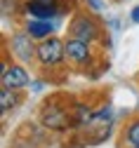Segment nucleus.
<instances>
[{
	"mask_svg": "<svg viewBox=\"0 0 139 148\" xmlns=\"http://www.w3.org/2000/svg\"><path fill=\"white\" fill-rule=\"evenodd\" d=\"M40 120L47 129H54V132H64V129H68L73 122H71V106L64 108L59 106L57 101H47L40 110Z\"/></svg>",
	"mask_w": 139,
	"mask_h": 148,
	"instance_id": "obj_1",
	"label": "nucleus"
},
{
	"mask_svg": "<svg viewBox=\"0 0 139 148\" xmlns=\"http://www.w3.org/2000/svg\"><path fill=\"white\" fill-rule=\"evenodd\" d=\"M64 57H66V42H62L59 38H54V35L45 38L38 45V52H35V59L43 66H59L64 61Z\"/></svg>",
	"mask_w": 139,
	"mask_h": 148,
	"instance_id": "obj_2",
	"label": "nucleus"
},
{
	"mask_svg": "<svg viewBox=\"0 0 139 148\" xmlns=\"http://www.w3.org/2000/svg\"><path fill=\"white\" fill-rule=\"evenodd\" d=\"M66 57L71 64L75 66H90L92 61V54H90V42L80 40V38H71L66 40Z\"/></svg>",
	"mask_w": 139,
	"mask_h": 148,
	"instance_id": "obj_3",
	"label": "nucleus"
},
{
	"mask_svg": "<svg viewBox=\"0 0 139 148\" xmlns=\"http://www.w3.org/2000/svg\"><path fill=\"white\" fill-rule=\"evenodd\" d=\"M10 49H12L17 57L24 61V64H28V61L35 57V52H38V47H33V38H31L26 31L12 35V40H10Z\"/></svg>",
	"mask_w": 139,
	"mask_h": 148,
	"instance_id": "obj_4",
	"label": "nucleus"
},
{
	"mask_svg": "<svg viewBox=\"0 0 139 148\" xmlns=\"http://www.w3.org/2000/svg\"><path fill=\"white\" fill-rule=\"evenodd\" d=\"M26 14L31 19H54L59 14V3L57 0H28Z\"/></svg>",
	"mask_w": 139,
	"mask_h": 148,
	"instance_id": "obj_5",
	"label": "nucleus"
},
{
	"mask_svg": "<svg viewBox=\"0 0 139 148\" xmlns=\"http://www.w3.org/2000/svg\"><path fill=\"white\" fill-rule=\"evenodd\" d=\"M71 35L85 40V42H94L99 38V28H97V24L92 19H87V16H75L71 21Z\"/></svg>",
	"mask_w": 139,
	"mask_h": 148,
	"instance_id": "obj_6",
	"label": "nucleus"
},
{
	"mask_svg": "<svg viewBox=\"0 0 139 148\" xmlns=\"http://www.w3.org/2000/svg\"><path fill=\"white\" fill-rule=\"evenodd\" d=\"M31 82L28 78V71L24 66H12L3 73V87H10V89H21Z\"/></svg>",
	"mask_w": 139,
	"mask_h": 148,
	"instance_id": "obj_7",
	"label": "nucleus"
},
{
	"mask_svg": "<svg viewBox=\"0 0 139 148\" xmlns=\"http://www.w3.org/2000/svg\"><path fill=\"white\" fill-rule=\"evenodd\" d=\"M57 31V24L54 19H31L26 24V33L31 35L33 40H45Z\"/></svg>",
	"mask_w": 139,
	"mask_h": 148,
	"instance_id": "obj_8",
	"label": "nucleus"
},
{
	"mask_svg": "<svg viewBox=\"0 0 139 148\" xmlns=\"http://www.w3.org/2000/svg\"><path fill=\"white\" fill-rule=\"evenodd\" d=\"M17 89H10V87H3V92H0V106H3V110L7 113V110L17 103Z\"/></svg>",
	"mask_w": 139,
	"mask_h": 148,
	"instance_id": "obj_9",
	"label": "nucleus"
},
{
	"mask_svg": "<svg viewBox=\"0 0 139 148\" xmlns=\"http://www.w3.org/2000/svg\"><path fill=\"white\" fill-rule=\"evenodd\" d=\"M125 141H127L130 146H139V118L127 125V129H125Z\"/></svg>",
	"mask_w": 139,
	"mask_h": 148,
	"instance_id": "obj_10",
	"label": "nucleus"
},
{
	"mask_svg": "<svg viewBox=\"0 0 139 148\" xmlns=\"http://www.w3.org/2000/svg\"><path fill=\"white\" fill-rule=\"evenodd\" d=\"M87 5H90L94 12H102V10H104V3H102V0H87Z\"/></svg>",
	"mask_w": 139,
	"mask_h": 148,
	"instance_id": "obj_11",
	"label": "nucleus"
},
{
	"mask_svg": "<svg viewBox=\"0 0 139 148\" xmlns=\"http://www.w3.org/2000/svg\"><path fill=\"white\" fill-rule=\"evenodd\" d=\"M130 19H132L134 24H139V5H137V7H132V12H130Z\"/></svg>",
	"mask_w": 139,
	"mask_h": 148,
	"instance_id": "obj_12",
	"label": "nucleus"
},
{
	"mask_svg": "<svg viewBox=\"0 0 139 148\" xmlns=\"http://www.w3.org/2000/svg\"><path fill=\"white\" fill-rule=\"evenodd\" d=\"M132 148H139V146H132Z\"/></svg>",
	"mask_w": 139,
	"mask_h": 148,
	"instance_id": "obj_13",
	"label": "nucleus"
}]
</instances>
